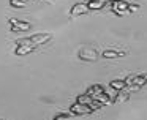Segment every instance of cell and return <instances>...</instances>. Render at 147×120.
I'll list each match as a JSON object with an SVG mask.
<instances>
[{
	"label": "cell",
	"mask_w": 147,
	"mask_h": 120,
	"mask_svg": "<svg viewBox=\"0 0 147 120\" xmlns=\"http://www.w3.org/2000/svg\"><path fill=\"white\" fill-rule=\"evenodd\" d=\"M128 5H130V3H128L127 0H115V2H111V9L115 14L123 16L128 13Z\"/></svg>",
	"instance_id": "6da1fadb"
},
{
	"label": "cell",
	"mask_w": 147,
	"mask_h": 120,
	"mask_svg": "<svg viewBox=\"0 0 147 120\" xmlns=\"http://www.w3.org/2000/svg\"><path fill=\"white\" fill-rule=\"evenodd\" d=\"M33 49H35V44H32L29 40H22L19 44H18L14 54H16V55H26V54L33 52Z\"/></svg>",
	"instance_id": "7a4b0ae2"
},
{
	"label": "cell",
	"mask_w": 147,
	"mask_h": 120,
	"mask_svg": "<svg viewBox=\"0 0 147 120\" xmlns=\"http://www.w3.org/2000/svg\"><path fill=\"white\" fill-rule=\"evenodd\" d=\"M93 111L90 109L89 104H81V103H76L70 107V114L71 115H87V114H92Z\"/></svg>",
	"instance_id": "3957f363"
},
{
	"label": "cell",
	"mask_w": 147,
	"mask_h": 120,
	"mask_svg": "<svg viewBox=\"0 0 147 120\" xmlns=\"http://www.w3.org/2000/svg\"><path fill=\"white\" fill-rule=\"evenodd\" d=\"M10 25H11V30L13 32H26L30 28V24L29 22H24V21H19V19H10Z\"/></svg>",
	"instance_id": "277c9868"
},
{
	"label": "cell",
	"mask_w": 147,
	"mask_h": 120,
	"mask_svg": "<svg viewBox=\"0 0 147 120\" xmlns=\"http://www.w3.org/2000/svg\"><path fill=\"white\" fill-rule=\"evenodd\" d=\"M51 40V35L49 33H36V35H33V36H30L29 38V41L32 44H45V43H48V41Z\"/></svg>",
	"instance_id": "5b68a950"
},
{
	"label": "cell",
	"mask_w": 147,
	"mask_h": 120,
	"mask_svg": "<svg viewBox=\"0 0 147 120\" xmlns=\"http://www.w3.org/2000/svg\"><path fill=\"white\" fill-rule=\"evenodd\" d=\"M96 51L95 49H84L79 52V59L81 60H86V62H93V60H96Z\"/></svg>",
	"instance_id": "8992f818"
},
{
	"label": "cell",
	"mask_w": 147,
	"mask_h": 120,
	"mask_svg": "<svg viewBox=\"0 0 147 120\" xmlns=\"http://www.w3.org/2000/svg\"><path fill=\"white\" fill-rule=\"evenodd\" d=\"M89 6H87V3H76V5L71 8V16H81V14H86V13H89Z\"/></svg>",
	"instance_id": "52a82bcc"
},
{
	"label": "cell",
	"mask_w": 147,
	"mask_h": 120,
	"mask_svg": "<svg viewBox=\"0 0 147 120\" xmlns=\"http://www.w3.org/2000/svg\"><path fill=\"white\" fill-rule=\"evenodd\" d=\"M111 88L112 90H115V92H119V90H123L125 87H127V84H125V81H122V79H114V81H111Z\"/></svg>",
	"instance_id": "ba28073f"
},
{
	"label": "cell",
	"mask_w": 147,
	"mask_h": 120,
	"mask_svg": "<svg viewBox=\"0 0 147 120\" xmlns=\"http://www.w3.org/2000/svg\"><path fill=\"white\" fill-rule=\"evenodd\" d=\"M127 100H128V92H127V90H119L117 96H115L114 100H112V103L120 104V103H125Z\"/></svg>",
	"instance_id": "9c48e42d"
},
{
	"label": "cell",
	"mask_w": 147,
	"mask_h": 120,
	"mask_svg": "<svg viewBox=\"0 0 147 120\" xmlns=\"http://www.w3.org/2000/svg\"><path fill=\"white\" fill-rule=\"evenodd\" d=\"M101 92H105V88H103L101 85L95 84V85H92V87H89V88H87V92H86V93H89L92 98H95L96 95H98V93H101Z\"/></svg>",
	"instance_id": "30bf717a"
},
{
	"label": "cell",
	"mask_w": 147,
	"mask_h": 120,
	"mask_svg": "<svg viewBox=\"0 0 147 120\" xmlns=\"http://www.w3.org/2000/svg\"><path fill=\"white\" fill-rule=\"evenodd\" d=\"M89 9H101L106 6V0H93V2H89L87 3Z\"/></svg>",
	"instance_id": "8fae6325"
},
{
	"label": "cell",
	"mask_w": 147,
	"mask_h": 120,
	"mask_svg": "<svg viewBox=\"0 0 147 120\" xmlns=\"http://www.w3.org/2000/svg\"><path fill=\"white\" fill-rule=\"evenodd\" d=\"M93 100L100 101L101 104H111V103H112V100L109 98V95L106 93V92H101V93H98L95 98H93Z\"/></svg>",
	"instance_id": "7c38bea8"
},
{
	"label": "cell",
	"mask_w": 147,
	"mask_h": 120,
	"mask_svg": "<svg viewBox=\"0 0 147 120\" xmlns=\"http://www.w3.org/2000/svg\"><path fill=\"white\" fill-rule=\"evenodd\" d=\"M146 74H141V76H134L133 78V85H138V87H146Z\"/></svg>",
	"instance_id": "4fadbf2b"
},
{
	"label": "cell",
	"mask_w": 147,
	"mask_h": 120,
	"mask_svg": "<svg viewBox=\"0 0 147 120\" xmlns=\"http://www.w3.org/2000/svg\"><path fill=\"white\" fill-rule=\"evenodd\" d=\"M101 55L105 57V59H117V57H120V55H125V52H117V51H105Z\"/></svg>",
	"instance_id": "5bb4252c"
},
{
	"label": "cell",
	"mask_w": 147,
	"mask_h": 120,
	"mask_svg": "<svg viewBox=\"0 0 147 120\" xmlns=\"http://www.w3.org/2000/svg\"><path fill=\"white\" fill-rule=\"evenodd\" d=\"M92 100H93V98L90 96L89 93H82V95H79V96H78L76 103H81V104H89Z\"/></svg>",
	"instance_id": "9a60e30c"
},
{
	"label": "cell",
	"mask_w": 147,
	"mask_h": 120,
	"mask_svg": "<svg viewBox=\"0 0 147 120\" xmlns=\"http://www.w3.org/2000/svg\"><path fill=\"white\" fill-rule=\"evenodd\" d=\"M89 106H90V109H92V111H96V109H100L103 104L100 103V101H96V100H92V101L89 103Z\"/></svg>",
	"instance_id": "2e32d148"
},
{
	"label": "cell",
	"mask_w": 147,
	"mask_h": 120,
	"mask_svg": "<svg viewBox=\"0 0 147 120\" xmlns=\"http://www.w3.org/2000/svg\"><path fill=\"white\" fill-rule=\"evenodd\" d=\"M10 5L13 6V8H22V6H26V3H24L22 0H11Z\"/></svg>",
	"instance_id": "e0dca14e"
},
{
	"label": "cell",
	"mask_w": 147,
	"mask_h": 120,
	"mask_svg": "<svg viewBox=\"0 0 147 120\" xmlns=\"http://www.w3.org/2000/svg\"><path fill=\"white\" fill-rule=\"evenodd\" d=\"M71 117V114H57V115L54 117V120H67V119H70Z\"/></svg>",
	"instance_id": "ac0fdd59"
},
{
	"label": "cell",
	"mask_w": 147,
	"mask_h": 120,
	"mask_svg": "<svg viewBox=\"0 0 147 120\" xmlns=\"http://www.w3.org/2000/svg\"><path fill=\"white\" fill-rule=\"evenodd\" d=\"M138 9H139L138 5H128V11L130 13H134V11H138Z\"/></svg>",
	"instance_id": "d6986e66"
},
{
	"label": "cell",
	"mask_w": 147,
	"mask_h": 120,
	"mask_svg": "<svg viewBox=\"0 0 147 120\" xmlns=\"http://www.w3.org/2000/svg\"><path fill=\"white\" fill-rule=\"evenodd\" d=\"M22 2H24V3H27V2H29V0H22Z\"/></svg>",
	"instance_id": "ffe728a7"
},
{
	"label": "cell",
	"mask_w": 147,
	"mask_h": 120,
	"mask_svg": "<svg viewBox=\"0 0 147 120\" xmlns=\"http://www.w3.org/2000/svg\"><path fill=\"white\" fill-rule=\"evenodd\" d=\"M86 2H93V0H86Z\"/></svg>",
	"instance_id": "44dd1931"
}]
</instances>
